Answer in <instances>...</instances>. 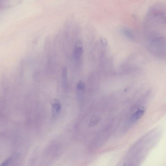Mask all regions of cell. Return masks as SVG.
<instances>
[{
    "label": "cell",
    "instance_id": "6da1fadb",
    "mask_svg": "<svg viewBox=\"0 0 166 166\" xmlns=\"http://www.w3.org/2000/svg\"><path fill=\"white\" fill-rule=\"evenodd\" d=\"M164 4L158 3L147 11L144 21L145 32L148 39L164 37L166 28V8Z\"/></svg>",
    "mask_w": 166,
    "mask_h": 166
},
{
    "label": "cell",
    "instance_id": "7a4b0ae2",
    "mask_svg": "<svg viewBox=\"0 0 166 166\" xmlns=\"http://www.w3.org/2000/svg\"><path fill=\"white\" fill-rule=\"evenodd\" d=\"M83 51L82 42L80 40H77L75 44L73 52L74 57L77 60L80 59L82 55Z\"/></svg>",
    "mask_w": 166,
    "mask_h": 166
},
{
    "label": "cell",
    "instance_id": "3957f363",
    "mask_svg": "<svg viewBox=\"0 0 166 166\" xmlns=\"http://www.w3.org/2000/svg\"><path fill=\"white\" fill-rule=\"evenodd\" d=\"M52 107L53 116L55 117L59 114L62 108V105L59 100L57 99H53L51 102Z\"/></svg>",
    "mask_w": 166,
    "mask_h": 166
},
{
    "label": "cell",
    "instance_id": "277c9868",
    "mask_svg": "<svg viewBox=\"0 0 166 166\" xmlns=\"http://www.w3.org/2000/svg\"><path fill=\"white\" fill-rule=\"evenodd\" d=\"M145 111L143 109H140L136 112L131 118L132 122H135L142 117L144 114Z\"/></svg>",
    "mask_w": 166,
    "mask_h": 166
},
{
    "label": "cell",
    "instance_id": "5b68a950",
    "mask_svg": "<svg viewBox=\"0 0 166 166\" xmlns=\"http://www.w3.org/2000/svg\"><path fill=\"white\" fill-rule=\"evenodd\" d=\"M122 32L124 35L130 40H133L134 39V35L131 31L129 29L127 28H124L122 30Z\"/></svg>",
    "mask_w": 166,
    "mask_h": 166
},
{
    "label": "cell",
    "instance_id": "8992f818",
    "mask_svg": "<svg viewBox=\"0 0 166 166\" xmlns=\"http://www.w3.org/2000/svg\"><path fill=\"white\" fill-rule=\"evenodd\" d=\"M67 67L63 68L62 71V79L63 83L65 86H67Z\"/></svg>",
    "mask_w": 166,
    "mask_h": 166
},
{
    "label": "cell",
    "instance_id": "52a82bcc",
    "mask_svg": "<svg viewBox=\"0 0 166 166\" xmlns=\"http://www.w3.org/2000/svg\"><path fill=\"white\" fill-rule=\"evenodd\" d=\"M85 87V82L83 80L79 81L77 84L76 86V89L78 91H83Z\"/></svg>",
    "mask_w": 166,
    "mask_h": 166
},
{
    "label": "cell",
    "instance_id": "ba28073f",
    "mask_svg": "<svg viewBox=\"0 0 166 166\" xmlns=\"http://www.w3.org/2000/svg\"><path fill=\"white\" fill-rule=\"evenodd\" d=\"M99 118L97 117H94L91 120L89 124V126L90 127H93L96 125L99 122Z\"/></svg>",
    "mask_w": 166,
    "mask_h": 166
}]
</instances>
